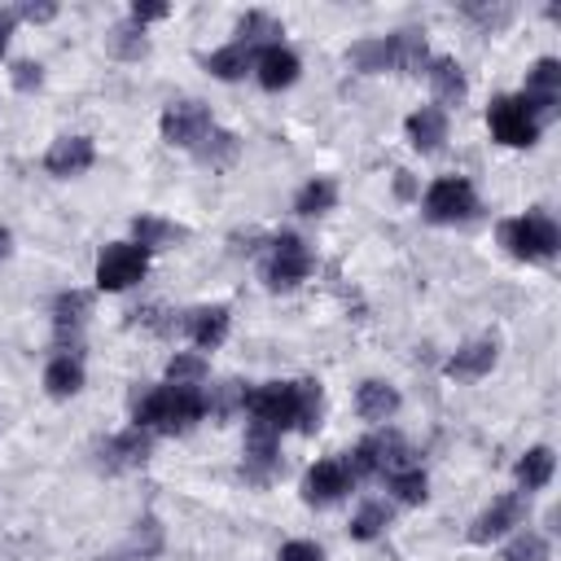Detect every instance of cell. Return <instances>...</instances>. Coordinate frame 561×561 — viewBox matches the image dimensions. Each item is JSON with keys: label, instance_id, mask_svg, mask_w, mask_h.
Wrapping results in <instances>:
<instances>
[{"label": "cell", "instance_id": "obj_1", "mask_svg": "<svg viewBox=\"0 0 561 561\" xmlns=\"http://www.w3.org/2000/svg\"><path fill=\"white\" fill-rule=\"evenodd\" d=\"M206 416V390L202 386H149L131 403V425L149 434H188Z\"/></svg>", "mask_w": 561, "mask_h": 561}, {"label": "cell", "instance_id": "obj_2", "mask_svg": "<svg viewBox=\"0 0 561 561\" xmlns=\"http://www.w3.org/2000/svg\"><path fill=\"white\" fill-rule=\"evenodd\" d=\"M500 245L522 263H548L557 254V245H561V232H557L552 215L535 206V210L500 224Z\"/></svg>", "mask_w": 561, "mask_h": 561}, {"label": "cell", "instance_id": "obj_3", "mask_svg": "<svg viewBox=\"0 0 561 561\" xmlns=\"http://www.w3.org/2000/svg\"><path fill=\"white\" fill-rule=\"evenodd\" d=\"M486 127H491V136H495L500 145H508V149H530V145L539 140V131H543V118L535 114V105H530L522 92H513V96H495V101L486 105Z\"/></svg>", "mask_w": 561, "mask_h": 561}, {"label": "cell", "instance_id": "obj_4", "mask_svg": "<svg viewBox=\"0 0 561 561\" xmlns=\"http://www.w3.org/2000/svg\"><path fill=\"white\" fill-rule=\"evenodd\" d=\"M421 215L430 224H469L478 215V193L465 175H438L421 197Z\"/></svg>", "mask_w": 561, "mask_h": 561}, {"label": "cell", "instance_id": "obj_5", "mask_svg": "<svg viewBox=\"0 0 561 561\" xmlns=\"http://www.w3.org/2000/svg\"><path fill=\"white\" fill-rule=\"evenodd\" d=\"M311 267H316V259H311V250L298 232H280V237L267 241V263H263L267 289H294L311 276Z\"/></svg>", "mask_w": 561, "mask_h": 561}, {"label": "cell", "instance_id": "obj_6", "mask_svg": "<svg viewBox=\"0 0 561 561\" xmlns=\"http://www.w3.org/2000/svg\"><path fill=\"white\" fill-rule=\"evenodd\" d=\"M149 272V250H140L136 241H110L96 254V289L105 294H123L136 280H145Z\"/></svg>", "mask_w": 561, "mask_h": 561}, {"label": "cell", "instance_id": "obj_7", "mask_svg": "<svg viewBox=\"0 0 561 561\" xmlns=\"http://www.w3.org/2000/svg\"><path fill=\"white\" fill-rule=\"evenodd\" d=\"M158 127H162V140H167V145H175V149H197V145L210 136L215 118H210V110H206L202 101H171V105L162 110Z\"/></svg>", "mask_w": 561, "mask_h": 561}, {"label": "cell", "instance_id": "obj_8", "mask_svg": "<svg viewBox=\"0 0 561 561\" xmlns=\"http://www.w3.org/2000/svg\"><path fill=\"white\" fill-rule=\"evenodd\" d=\"M245 416L259 425H272L276 434L294 430V381H263L245 394Z\"/></svg>", "mask_w": 561, "mask_h": 561}, {"label": "cell", "instance_id": "obj_9", "mask_svg": "<svg viewBox=\"0 0 561 561\" xmlns=\"http://www.w3.org/2000/svg\"><path fill=\"white\" fill-rule=\"evenodd\" d=\"M88 311H92V294L88 289H61L53 298V333H57L61 355H79V333L88 324Z\"/></svg>", "mask_w": 561, "mask_h": 561}, {"label": "cell", "instance_id": "obj_10", "mask_svg": "<svg viewBox=\"0 0 561 561\" xmlns=\"http://www.w3.org/2000/svg\"><path fill=\"white\" fill-rule=\"evenodd\" d=\"M241 469L250 482H267L276 469H280V434L272 425H259V421H245V443H241Z\"/></svg>", "mask_w": 561, "mask_h": 561}, {"label": "cell", "instance_id": "obj_11", "mask_svg": "<svg viewBox=\"0 0 561 561\" xmlns=\"http://www.w3.org/2000/svg\"><path fill=\"white\" fill-rule=\"evenodd\" d=\"M526 495L522 491H508V495H500V500H491L478 517H473V526H469V543H491V539H500V535H508L513 526H522L526 522Z\"/></svg>", "mask_w": 561, "mask_h": 561}, {"label": "cell", "instance_id": "obj_12", "mask_svg": "<svg viewBox=\"0 0 561 561\" xmlns=\"http://www.w3.org/2000/svg\"><path fill=\"white\" fill-rule=\"evenodd\" d=\"M149 456H153V434L140 430V425H127V430H118L114 438L101 443V469H105V473L140 469Z\"/></svg>", "mask_w": 561, "mask_h": 561}, {"label": "cell", "instance_id": "obj_13", "mask_svg": "<svg viewBox=\"0 0 561 561\" xmlns=\"http://www.w3.org/2000/svg\"><path fill=\"white\" fill-rule=\"evenodd\" d=\"M346 491H351V473L342 469V460H316V465L302 473V500H307L311 508H329V504H337Z\"/></svg>", "mask_w": 561, "mask_h": 561}, {"label": "cell", "instance_id": "obj_14", "mask_svg": "<svg viewBox=\"0 0 561 561\" xmlns=\"http://www.w3.org/2000/svg\"><path fill=\"white\" fill-rule=\"evenodd\" d=\"M522 96L535 105V114L548 123L557 114V101H561V61L557 57H539L530 70H526V88Z\"/></svg>", "mask_w": 561, "mask_h": 561}, {"label": "cell", "instance_id": "obj_15", "mask_svg": "<svg viewBox=\"0 0 561 561\" xmlns=\"http://www.w3.org/2000/svg\"><path fill=\"white\" fill-rule=\"evenodd\" d=\"M381 61H386V70L421 75V70L430 66L425 35H421V31H390V35H381Z\"/></svg>", "mask_w": 561, "mask_h": 561}, {"label": "cell", "instance_id": "obj_16", "mask_svg": "<svg viewBox=\"0 0 561 561\" xmlns=\"http://www.w3.org/2000/svg\"><path fill=\"white\" fill-rule=\"evenodd\" d=\"M92 162H96V145H92V136H61V140H53L48 153H44V171L57 175V180L83 175Z\"/></svg>", "mask_w": 561, "mask_h": 561}, {"label": "cell", "instance_id": "obj_17", "mask_svg": "<svg viewBox=\"0 0 561 561\" xmlns=\"http://www.w3.org/2000/svg\"><path fill=\"white\" fill-rule=\"evenodd\" d=\"M228 324H232V311H228L224 302H215V307H193V311H184V320H180V329L188 333V342H193L197 351H215V346L228 337Z\"/></svg>", "mask_w": 561, "mask_h": 561}, {"label": "cell", "instance_id": "obj_18", "mask_svg": "<svg viewBox=\"0 0 561 561\" xmlns=\"http://www.w3.org/2000/svg\"><path fill=\"white\" fill-rule=\"evenodd\" d=\"M495 359H500V342L495 337H473V342L456 346V355L443 364V373L456 377V381H478L495 368Z\"/></svg>", "mask_w": 561, "mask_h": 561}, {"label": "cell", "instance_id": "obj_19", "mask_svg": "<svg viewBox=\"0 0 561 561\" xmlns=\"http://www.w3.org/2000/svg\"><path fill=\"white\" fill-rule=\"evenodd\" d=\"M298 70H302V61H298V53L285 48V44H272V48H259V53H254V75H259V83H263L267 92L294 88V83H298Z\"/></svg>", "mask_w": 561, "mask_h": 561}, {"label": "cell", "instance_id": "obj_20", "mask_svg": "<svg viewBox=\"0 0 561 561\" xmlns=\"http://www.w3.org/2000/svg\"><path fill=\"white\" fill-rule=\"evenodd\" d=\"M425 79H430V88H434V96H438V110H443V105H460L465 92H469V79H465V70H460L456 57H430Z\"/></svg>", "mask_w": 561, "mask_h": 561}, {"label": "cell", "instance_id": "obj_21", "mask_svg": "<svg viewBox=\"0 0 561 561\" xmlns=\"http://www.w3.org/2000/svg\"><path fill=\"white\" fill-rule=\"evenodd\" d=\"M403 127H408V140H412L416 153H434V149H443V140H447V114H443L438 105L412 110Z\"/></svg>", "mask_w": 561, "mask_h": 561}, {"label": "cell", "instance_id": "obj_22", "mask_svg": "<svg viewBox=\"0 0 561 561\" xmlns=\"http://www.w3.org/2000/svg\"><path fill=\"white\" fill-rule=\"evenodd\" d=\"M399 390L390 386V381H381V377H368V381H359V390H355V412L364 416V421H390L394 412H399Z\"/></svg>", "mask_w": 561, "mask_h": 561}, {"label": "cell", "instance_id": "obj_23", "mask_svg": "<svg viewBox=\"0 0 561 561\" xmlns=\"http://www.w3.org/2000/svg\"><path fill=\"white\" fill-rule=\"evenodd\" d=\"M552 469H557V456H552V447H530L517 465H513V478H517V486H522V495H530V491H543L548 482H552Z\"/></svg>", "mask_w": 561, "mask_h": 561}, {"label": "cell", "instance_id": "obj_24", "mask_svg": "<svg viewBox=\"0 0 561 561\" xmlns=\"http://www.w3.org/2000/svg\"><path fill=\"white\" fill-rule=\"evenodd\" d=\"M44 390L53 399H70L83 390V359L79 355H53L44 368Z\"/></svg>", "mask_w": 561, "mask_h": 561}, {"label": "cell", "instance_id": "obj_25", "mask_svg": "<svg viewBox=\"0 0 561 561\" xmlns=\"http://www.w3.org/2000/svg\"><path fill=\"white\" fill-rule=\"evenodd\" d=\"M320 421H324V390H320V381H311V377L294 381V430L316 434Z\"/></svg>", "mask_w": 561, "mask_h": 561}, {"label": "cell", "instance_id": "obj_26", "mask_svg": "<svg viewBox=\"0 0 561 561\" xmlns=\"http://www.w3.org/2000/svg\"><path fill=\"white\" fill-rule=\"evenodd\" d=\"M206 70L215 79H224V83H237V79H245L254 70V48H245V44L232 39V44H224V48H215L206 57Z\"/></svg>", "mask_w": 561, "mask_h": 561}, {"label": "cell", "instance_id": "obj_27", "mask_svg": "<svg viewBox=\"0 0 561 561\" xmlns=\"http://www.w3.org/2000/svg\"><path fill=\"white\" fill-rule=\"evenodd\" d=\"M180 237H184V228L171 224V219H158V215H136L131 219V241L140 250H162V245H175Z\"/></svg>", "mask_w": 561, "mask_h": 561}, {"label": "cell", "instance_id": "obj_28", "mask_svg": "<svg viewBox=\"0 0 561 561\" xmlns=\"http://www.w3.org/2000/svg\"><path fill=\"white\" fill-rule=\"evenodd\" d=\"M237 44H245V48H272V44H280V35H285V26L272 18V13H263V9H250L241 22H237Z\"/></svg>", "mask_w": 561, "mask_h": 561}, {"label": "cell", "instance_id": "obj_29", "mask_svg": "<svg viewBox=\"0 0 561 561\" xmlns=\"http://www.w3.org/2000/svg\"><path fill=\"white\" fill-rule=\"evenodd\" d=\"M197 153V162L202 167H210V171H224V167H232L237 162V153H241V140L232 136V131H224V127H210V136L193 149Z\"/></svg>", "mask_w": 561, "mask_h": 561}, {"label": "cell", "instance_id": "obj_30", "mask_svg": "<svg viewBox=\"0 0 561 561\" xmlns=\"http://www.w3.org/2000/svg\"><path fill=\"white\" fill-rule=\"evenodd\" d=\"M337 206V184L329 180V175H316V180H307L298 193H294V210L298 215H324V210H333Z\"/></svg>", "mask_w": 561, "mask_h": 561}, {"label": "cell", "instance_id": "obj_31", "mask_svg": "<svg viewBox=\"0 0 561 561\" xmlns=\"http://www.w3.org/2000/svg\"><path fill=\"white\" fill-rule=\"evenodd\" d=\"M390 517H394V508H390L386 500H368V504H359V508H355V517H351V539L368 543V539L386 535Z\"/></svg>", "mask_w": 561, "mask_h": 561}, {"label": "cell", "instance_id": "obj_32", "mask_svg": "<svg viewBox=\"0 0 561 561\" xmlns=\"http://www.w3.org/2000/svg\"><path fill=\"white\" fill-rule=\"evenodd\" d=\"M110 53L123 57V61H140V57L149 53L145 26H136V22H118V26L110 31Z\"/></svg>", "mask_w": 561, "mask_h": 561}, {"label": "cell", "instance_id": "obj_33", "mask_svg": "<svg viewBox=\"0 0 561 561\" xmlns=\"http://www.w3.org/2000/svg\"><path fill=\"white\" fill-rule=\"evenodd\" d=\"M206 377V355L202 351H175L167 359V381L171 386H202Z\"/></svg>", "mask_w": 561, "mask_h": 561}, {"label": "cell", "instance_id": "obj_34", "mask_svg": "<svg viewBox=\"0 0 561 561\" xmlns=\"http://www.w3.org/2000/svg\"><path fill=\"white\" fill-rule=\"evenodd\" d=\"M390 491H394L399 504H425V495H430V478H425L421 465H408V469L390 473Z\"/></svg>", "mask_w": 561, "mask_h": 561}, {"label": "cell", "instance_id": "obj_35", "mask_svg": "<svg viewBox=\"0 0 561 561\" xmlns=\"http://www.w3.org/2000/svg\"><path fill=\"white\" fill-rule=\"evenodd\" d=\"M552 557V548H548V539L539 535V530H522L508 548H504V561H548Z\"/></svg>", "mask_w": 561, "mask_h": 561}, {"label": "cell", "instance_id": "obj_36", "mask_svg": "<svg viewBox=\"0 0 561 561\" xmlns=\"http://www.w3.org/2000/svg\"><path fill=\"white\" fill-rule=\"evenodd\" d=\"M276 561H324V552H320V543H311V539H289V543H280Z\"/></svg>", "mask_w": 561, "mask_h": 561}, {"label": "cell", "instance_id": "obj_37", "mask_svg": "<svg viewBox=\"0 0 561 561\" xmlns=\"http://www.w3.org/2000/svg\"><path fill=\"white\" fill-rule=\"evenodd\" d=\"M167 13H171V4H162V0H136V4H131V13H127V22L149 26V22H162Z\"/></svg>", "mask_w": 561, "mask_h": 561}, {"label": "cell", "instance_id": "obj_38", "mask_svg": "<svg viewBox=\"0 0 561 561\" xmlns=\"http://www.w3.org/2000/svg\"><path fill=\"white\" fill-rule=\"evenodd\" d=\"M39 66L35 61H13V88L18 92H31V88H39Z\"/></svg>", "mask_w": 561, "mask_h": 561}, {"label": "cell", "instance_id": "obj_39", "mask_svg": "<svg viewBox=\"0 0 561 561\" xmlns=\"http://www.w3.org/2000/svg\"><path fill=\"white\" fill-rule=\"evenodd\" d=\"M13 18H26V22H53V18H57V4H22V9H13Z\"/></svg>", "mask_w": 561, "mask_h": 561}, {"label": "cell", "instance_id": "obj_40", "mask_svg": "<svg viewBox=\"0 0 561 561\" xmlns=\"http://www.w3.org/2000/svg\"><path fill=\"white\" fill-rule=\"evenodd\" d=\"M465 13H469V18H478V22H486V26H500V22H508V9H486V4H465Z\"/></svg>", "mask_w": 561, "mask_h": 561}, {"label": "cell", "instance_id": "obj_41", "mask_svg": "<svg viewBox=\"0 0 561 561\" xmlns=\"http://www.w3.org/2000/svg\"><path fill=\"white\" fill-rule=\"evenodd\" d=\"M13 9H0V57H4V48H9V35H13Z\"/></svg>", "mask_w": 561, "mask_h": 561}, {"label": "cell", "instance_id": "obj_42", "mask_svg": "<svg viewBox=\"0 0 561 561\" xmlns=\"http://www.w3.org/2000/svg\"><path fill=\"white\" fill-rule=\"evenodd\" d=\"M394 193H399V197H412V193H416V188H412V175H408V171H399V175H394Z\"/></svg>", "mask_w": 561, "mask_h": 561}, {"label": "cell", "instance_id": "obj_43", "mask_svg": "<svg viewBox=\"0 0 561 561\" xmlns=\"http://www.w3.org/2000/svg\"><path fill=\"white\" fill-rule=\"evenodd\" d=\"M9 245H13V237H9V228H4V224H0V259H4V254H9Z\"/></svg>", "mask_w": 561, "mask_h": 561}]
</instances>
